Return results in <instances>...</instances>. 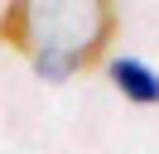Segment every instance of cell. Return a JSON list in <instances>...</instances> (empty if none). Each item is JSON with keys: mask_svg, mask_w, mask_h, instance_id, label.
Wrapping results in <instances>:
<instances>
[{"mask_svg": "<svg viewBox=\"0 0 159 154\" xmlns=\"http://www.w3.org/2000/svg\"><path fill=\"white\" fill-rule=\"evenodd\" d=\"M116 34V0H10L0 43L29 58L43 82H68L101 63Z\"/></svg>", "mask_w": 159, "mask_h": 154, "instance_id": "obj_1", "label": "cell"}, {"mask_svg": "<svg viewBox=\"0 0 159 154\" xmlns=\"http://www.w3.org/2000/svg\"><path fill=\"white\" fill-rule=\"evenodd\" d=\"M111 82L135 106H159V72H149L140 58H116L111 63Z\"/></svg>", "mask_w": 159, "mask_h": 154, "instance_id": "obj_2", "label": "cell"}]
</instances>
